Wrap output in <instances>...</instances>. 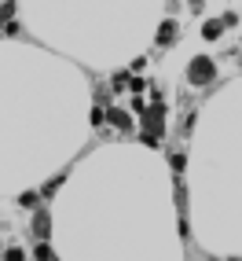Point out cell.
Here are the masks:
<instances>
[{
    "label": "cell",
    "mask_w": 242,
    "mask_h": 261,
    "mask_svg": "<svg viewBox=\"0 0 242 261\" xmlns=\"http://www.w3.org/2000/svg\"><path fill=\"white\" fill-rule=\"evenodd\" d=\"M213 59H205V56H198V59H191V70H187V77H191L195 85H205V81H213Z\"/></svg>",
    "instance_id": "obj_1"
},
{
    "label": "cell",
    "mask_w": 242,
    "mask_h": 261,
    "mask_svg": "<svg viewBox=\"0 0 242 261\" xmlns=\"http://www.w3.org/2000/svg\"><path fill=\"white\" fill-rule=\"evenodd\" d=\"M172 37H176V22H162V30H158V44H172Z\"/></svg>",
    "instance_id": "obj_2"
},
{
    "label": "cell",
    "mask_w": 242,
    "mask_h": 261,
    "mask_svg": "<svg viewBox=\"0 0 242 261\" xmlns=\"http://www.w3.org/2000/svg\"><path fill=\"white\" fill-rule=\"evenodd\" d=\"M107 118H110V125H117V129H129V125H132V121H129V114H125V111H110Z\"/></svg>",
    "instance_id": "obj_3"
},
{
    "label": "cell",
    "mask_w": 242,
    "mask_h": 261,
    "mask_svg": "<svg viewBox=\"0 0 242 261\" xmlns=\"http://www.w3.org/2000/svg\"><path fill=\"white\" fill-rule=\"evenodd\" d=\"M220 30H224V22H205V41H213V37H220Z\"/></svg>",
    "instance_id": "obj_4"
},
{
    "label": "cell",
    "mask_w": 242,
    "mask_h": 261,
    "mask_svg": "<svg viewBox=\"0 0 242 261\" xmlns=\"http://www.w3.org/2000/svg\"><path fill=\"white\" fill-rule=\"evenodd\" d=\"M33 228H37V236L44 239V236H48V217H44V214H37V221H33Z\"/></svg>",
    "instance_id": "obj_5"
},
{
    "label": "cell",
    "mask_w": 242,
    "mask_h": 261,
    "mask_svg": "<svg viewBox=\"0 0 242 261\" xmlns=\"http://www.w3.org/2000/svg\"><path fill=\"white\" fill-rule=\"evenodd\" d=\"M4 261H26V254H22V250H15V247H11V250L4 254Z\"/></svg>",
    "instance_id": "obj_6"
}]
</instances>
